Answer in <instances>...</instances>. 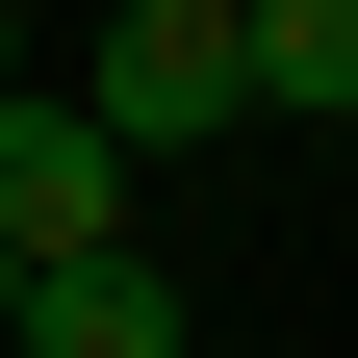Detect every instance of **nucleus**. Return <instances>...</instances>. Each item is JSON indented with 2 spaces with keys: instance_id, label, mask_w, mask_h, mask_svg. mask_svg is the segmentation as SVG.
I'll return each mask as SVG.
<instances>
[{
  "instance_id": "obj_2",
  "label": "nucleus",
  "mask_w": 358,
  "mask_h": 358,
  "mask_svg": "<svg viewBox=\"0 0 358 358\" xmlns=\"http://www.w3.org/2000/svg\"><path fill=\"white\" fill-rule=\"evenodd\" d=\"M0 256H26V282H77V256H128V154H103V128L52 103V77L0 103Z\"/></svg>"
},
{
  "instance_id": "obj_5",
  "label": "nucleus",
  "mask_w": 358,
  "mask_h": 358,
  "mask_svg": "<svg viewBox=\"0 0 358 358\" xmlns=\"http://www.w3.org/2000/svg\"><path fill=\"white\" fill-rule=\"evenodd\" d=\"M0 103H26V0H0Z\"/></svg>"
},
{
  "instance_id": "obj_4",
  "label": "nucleus",
  "mask_w": 358,
  "mask_h": 358,
  "mask_svg": "<svg viewBox=\"0 0 358 358\" xmlns=\"http://www.w3.org/2000/svg\"><path fill=\"white\" fill-rule=\"evenodd\" d=\"M231 103L333 128V103H358V0H231Z\"/></svg>"
},
{
  "instance_id": "obj_6",
  "label": "nucleus",
  "mask_w": 358,
  "mask_h": 358,
  "mask_svg": "<svg viewBox=\"0 0 358 358\" xmlns=\"http://www.w3.org/2000/svg\"><path fill=\"white\" fill-rule=\"evenodd\" d=\"M0 307H26V256H0Z\"/></svg>"
},
{
  "instance_id": "obj_3",
  "label": "nucleus",
  "mask_w": 358,
  "mask_h": 358,
  "mask_svg": "<svg viewBox=\"0 0 358 358\" xmlns=\"http://www.w3.org/2000/svg\"><path fill=\"white\" fill-rule=\"evenodd\" d=\"M0 358H179V282H154V256H77V282L0 307Z\"/></svg>"
},
{
  "instance_id": "obj_1",
  "label": "nucleus",
  "mask_w": 358,
  "mask_h": 358,
  "mask_svg": "<svg viewBox=\"0 0 358 358\" xmlns=\"http://www.w3.org/2000/svg\"><path fill=\"white\" fill-rule=\"evenodd\" d=\"M77 128H103L128 179L154 154H205V128H231V0H103V77H52Z\"/></svg>"
}]
</instances>
